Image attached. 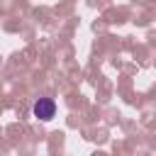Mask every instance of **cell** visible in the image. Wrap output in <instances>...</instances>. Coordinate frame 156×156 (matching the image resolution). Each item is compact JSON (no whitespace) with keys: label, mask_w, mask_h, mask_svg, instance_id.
<instances>
[{"label":"cell","mask_w":156,"mask_h":156,"mask_svg":"<svg viewBox=\"0 0 156 156\" xmlns=\"http://www.w3.org/2000/svg\"><path fill=\"white\" fill-rule=\"evenodd\" d=\"M54 112H56V102H54L51 98H39V100L34 102V117H39V119H51Z\"/></svg>","instance_id":"cell-1"}]
</instances>
